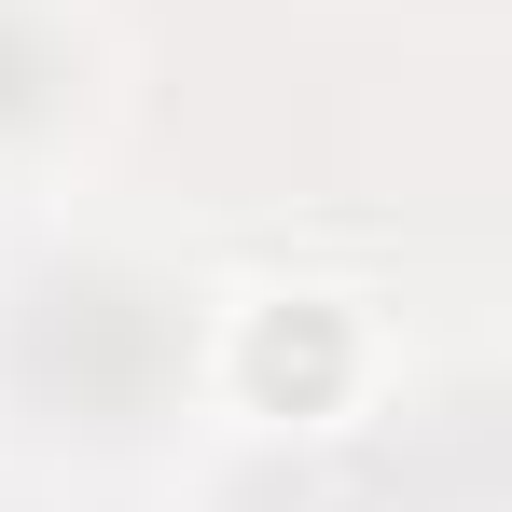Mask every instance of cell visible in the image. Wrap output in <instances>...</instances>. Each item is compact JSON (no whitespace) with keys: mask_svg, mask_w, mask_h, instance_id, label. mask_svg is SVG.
Here are the masks:
<instances>
[{"mask_svg":"<svg viewBox=\"0 0 512 512\" xmlns=\"http://www.w3.org/2000/svg\"><path fill=\"white\" fill-rule=\"evenodd\" d=\"M250 388H263V402H291V416H319V402L346 388V333L319 319V305L263 319V333H250Z\"/></svg>","mask_w":512,"mask_h":512,"instance_id":"6da1fadb","label":"cell"}]
</instances>
